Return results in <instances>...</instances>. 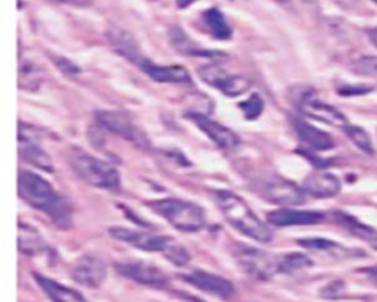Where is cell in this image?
I'll return each mask as SVG.
<instances>
[{"label": "cell", "mask_w": 377, "mask_h": 302, "mask_svg": "<svg viewBox=\"0 0 377 302\" xmlns=\"http://www.w3.org/2000/svg\"><path fill=\"white\" fill-rule=\"evenodd\" d=\"M19 196L33 208L49 215V219L60 227H67L71 221V203L58 193L52 185L42 176L33 171H19L18 176Z\"/></svg>", "instance_id": "6da1fadb"}, {"label": "cell", "mask_w": 377, "mask_h": 302, "mask_svg": "<svg viewBox=\"0 0 377 302\" xmlns=\"http://www.w3.org/2000/svg\"><path fill=\"white\" fill-rule=\"evenodd\" d=\"M215 202L220 208L224 219L232 224L236 230L245 236L260 242V244H269L273 240L274 233L260 217H257L249 205L239 195H235L230 190H217L214 193Z\"/></svg>", "instance_id": "7a4b0ae2"}, {"label": "cell", "mask_w": 377, "mask_h": 302, "mask_svg": "<svg viewBox=\"0 0 377 302\" xmlns=\"http://www.w3.org/2000/svg\"><path fill=\"white\" fill-rule=\"evenodd\" d=\"M68 160L72 171H74L84 183L106 190L119 189V173L106 161L97 160L94 156L78 149H72Z\"/></svg>", "instance_id": "3957f363"}, {"label": "cell", "mask_w": 377, "mask_h": 302, "mask_svg": "<svg viewBox=\"0 0 377 302\" xmlns=\"http://www.w3.org/2000/svg\"><path fill=\"white\" fill-rule=\"evenodd\" d=\"M149 207L181 232H198L206 221L203 208L189 201L167 198L151 202Z\"/></svg>", "instance_id": "277c9868"}, {"label": "cell", "mask_w": 377, "mask_h": 302, "mask_svg": "<svg viewBox=\"0 0 377 302\" xmlns=\"http://www.w3.org/2000/svg\"><path fill=\"white\" fill-rule=\"evenodd\" d=\"M253 190L261 195L264 199L270 201L276 205H289V207H296L305 202V190L298 187L292 181L278 177H261L260 180H255Z\"/></svg>", "instance_id": "5b68a950"}, {"label": "cell", "mask_w": 377, "mask_h": 302, "mask_svg": "<svg viewBox=\"0 0 377 302\" xmlns=\"http://www.w3.org/2000/svg\"><path fill=\"white\" fill-rule=\"evenodd\" d=\"M96 118L97 123H99L103 128L126 139L131 144H135L136 148L143 151L151 148V142L148 136H146V133L133 123L127 115L112 111H101L96 114Z\"/></svg>", "instance_id": "8992f818"}, {"label": "cell", "mask_w": 377, "mask_h": 302, "mask_svg": "<svg viewBox=\"0 0 377 302\" xmlns=\"http://www.w3.org/2000/svg\"><path fill=\"white\" fill-rule=\"evenodd\" d=\"M199 77L210 84L211 87L220 90L228 98H236L243 93H246L251 87V81L243 76L230 74L227 69L218 64L203 65L199 68Z\"/></svg>", "instance_id": "52a82bcc"}, {"label": "cell", "mask_w": 377, "mask_h": 302, "mask_svg": "<svg viewBox=\"0 0 377 302\" xmlns=\"http://www.w3.org/2000/svg\"><path fill=\"white\" fill-rule=\"evenodd\" d=\"M19 156L21 160L28 162L30 165L40 168L43 171L52 173L53 164L51 156H49L40 146V133H37L34 127L19 123Z\"/></svg>", "instance_id": "ba28073f"}, {"label": "cell", "mask_w": 377, "mask_h": 302, "mask_svg": "<svg viewBox=\"0 0 377 302\" xmlns=\"http://www.w3.org/2000/svg\"><path fill=\"white\" fill-rule=\"evenodd\" d=\"M237 260L240 267L252 277L265 280L270 279L278 271V255H270L253 248H242L237 251Z\"/></svg>", "instance_id": "9c48e42d"}, {"label": "cell", "mask_w": 377, "mask_h": 302, "mask_svg": "<svg viewBox=\"0 0 377 302\" xmlns=\"http://www.w3.org/2000/svg\"><path fill=\"white\" fill-rule=\"evenodd\" d=\"M115 270L133 282H137L144 286L165 287L169 285L168 276L153 264L144 261H124L115 264Z\"/></svg>", "instance_id": "30bf717a"}, {"label": "cell", "mask_w": 377, "mask_h": 302, "mask_svg": "<svg viewBox=\"0 0 377 302\" xmlns=\"http://www.w3.org/2000/svg\"><path fill=\"white\" fill-rule=\"evenodd\" d=\"M109 235L119 242H124V244L146 252H165L174 242L173 237L133 230V228L127 227H111Z\"/></svg>", "instance_id": "8fae6325"}, {"label": "cell", "mask_w": 377, "mask_h": 302, "mask_svg": "<svg viewBox=\"0 0 377 302\" xmlns=\"http://www.w3.org/2000/svg\"><path fill=\"white\" fill-rule=\"evenodd\" d=\"M186 117L190 118L192 123L194 126H198L218 148H221L224 151H233L240 146V139L233 130L217 123V121L211 119L210 117L199 112H187Z\"/></svg>", "instance_id": "7c38bea8"}, {"label": "cell", "mask_w": 377, "mask_h": 302, "mask_svg": "<svg viewBox=\"0 0 377 302\" xmlns=\"http://www.w3.org/2000/svg\"><path fill=\"white\" fill-rule=\"evenodd\" d=\"M299 110L307 117L321 121V123L329 124L332 127L344 128L349 124L346 117L342 112L336 110L335 106L320 101L317 96H314L312 93L302 94V98L299 99Z\"/></svg>", "instance_id": "4fadbf2b"}, {"label": "cell", "mask_w": 377, "mask_h": 302, "mask_svg": "<svg viewBox=\"0 0 377 302\" xmlns=\"http://www.w3.org/2000/svg\"><path fill=\"white\" fill-rule=\"evenodd\" d=\"M183 279L193 287L199 289V291L215 296L230 298L235 294V286L232 282L221 276L205 270H193L183 276Z\"/></svg>", "instance_id": "5bb4252c"}, {"label": "cell", "mask_w": 377, "mask_h": 302, "mask_svg": "<svg viewBox=\"0 0 377 302\" xmlns=\"http://www.w3.org/2000/svg\"><path fill=\"white\" fill-rule=\"evenodd\" d=\"M105 277H106L105 264L102 262V260L94 255H90V253L83 255L77 261L74 270H72V279L90 289L99 287L105 280Z\"/></svg>", "instance_id": "9a60e30c"}, {"label": "cell", "mask_w": 377, "mask_h": 302, "mask_svg": "<svg viewBox=\"0 0 377 302\" xmlns=\"http://www.w3.org/2000/svg\"><path fill=\"white\" fill-rule=\"evenodd\" d=\"M340 180L327 171H314L308 174L303 180L302 189L305 190L307 195H311L314 198H332L336 196L340 192Z\"/></svg>", "instance_id": "2e32d148"}, {"label": "cell", "mask_w": 377, "mask_h": 302, "mask_svg": "<svg viewBox=\"0 0 377 302\" xmlns=\"http://www.w3.org/2000/svg\"><path fill=\"white\" fill-rule=\"evenodd\" d=\"M140 69L144 72L149 78L158 83H173V84H189L192 78L189 72L183 67L177 65H156L152 60L143 58L139 62Z\"/></svg>", "instance_id": "e0dca14e"}, {"label": "cell", "mask_w": 377, "mask_h": 302, "mask_svg": "<svg viewBox=\"0 0 377 302\" xmlns=\"http://www.w3.org/2000/svg\"><path fill=\"white\" fill-rule=\"evenodd\" d=\"M267 220L274 227H289V226H308L317 224L324 220V214L317 211H298V210H277L271 211Z\"/></svg>", "instance_id": "ac0fdd59"}, {"label": "cell", "mask_w": 377, "mask_h": 302, "mask_svg": "<svg viewBox=\"0 0 377 302\" xmlns=\"http://www.w3.org/2000/svg\"><path fill=\"white\" fill-rule=\"evenodd\" d=\"M294 128L296 131L298 137L302 140L303 144H307L310 149L314 151H330L335 148L333 139L324 133L323 130L314 127L307 121L295 118L294 119Z\"/></svg>", "instance_id": "d6986e66"}, {"label": "cell", "mask_w": 377, "mask_h": 302, "mask_svg": "<svg viewBox=\"0 0 377 302\" xmlns=\"http://www.w3.org/2000/svg\"><path fill=\"white\" fill-rule=\"evenodd\" d=\"M34 279L52 302H87L83 298V295H80L74 289L60 285L52 279H49V277L34 274Z\"/></svg>", "instance_id": "ffe728a7"}, {"label": "cell", "mask_w": 377, "mask_h": 302, "mask_svg": "<svg viewBox=\"0 0 377 302\" xmlns=\"http://www.w3.org/2000/svg\"><path fill=\"white\" fill-rule=\"evenodd\" d=\"M108 40L115 49L117 53L128 59L130 62L139 65L140 60L143 59L140 53V47L137 46L136 40L124 30H111L108 33Z\"/></svg>", "instance_id": "44dd1931"}, {"label": "cell", "mask_w": 377, "mask_h": 302, "mask_svg": "<svg viewBox=\"0 0 377 302\" xmlns=\"http://www.w3.org/2000/svg\"><path fill=\"white\" fill-rule=\"evenodd\" d=\"M169 40H171L174 49L185 56H199V58L201 56L202 58L220 56V53H217L210 49H203L202 46L194 43L190 37H187L186 33L183 30H180L178 27L169 31Z\"/></svg>", "instance_id": "7402d4cb"}, {"label": "cell", "mask_w": 377, "mask_h": 302, "mask_svg": "<svg viewBox=\"0 0 377 302\" xmlns=\"http://www.w3.org/2000/svg\"><path fill=\"white\" fill-rule=\"evenodd\" d=\"M335 217H336V220L342 224L348 232L360 237L361 240L366 242V244H369L373 249L377 251V230L376 228L361 223L360 220L355 219V217H352L345 212H336Z\"/></svg>", "instance_id": "603a6c76"}, {"label": "cell", "mask_w": 377, "mask_h": 302, "mask_svg": "<svg viewBox=\"0 0 377 302\" xmlns=\"http://www.w3.org/2000/svg\"><path fill=\"white\" fill-rule=\"evenodd\" d=\"M298 244L302 248H307L315 252H326V253H332V255L336 257H351V255H361L358 252H352L351 249L336 244L333 240L324 239V237H307V239H301Z\"/></svg>", "instance_id": "cb8c5ba5"}, {"label": "cell", "mask_w": 377, "mask_h": 302, "mask_svg": "<svg viewBox=\"0 0 377 302\" xmlns=\"http://www.w3.org/2000/svg\"><path fill=\"white\" fill-rule=\"evenodd\" d=\"M203 22L206 28L217 40H228L232 37V28H230L223 12L212 8L203 12Z\"/></svg>", "instance_id": "d4e9b609"}, {"label": "cell", "mask_w": 377, "mask_h": 302, "mask_svg": "<svg viewBox=\"0 0 377 302\" xmlns=\"http://www.w3.org/2000/svg\"><path fill=\"white\" fill-rule=\"evenodd\" d=\"M18 246L22 253H27V255H35V253H40L46 245L43 242V237L31 228V226L19 223L18 228Z\"/></svg>", "instance_id": "484cf974"}, {"label": "cell", "mask_w": 377, "mask_h": 302, "mask_svg": "<svg viewBox=\"0 0 377 302\" xmlns=\"http://www.w3.org/2000/svg\"><path fill=\"white\" fill-rule=\"evenodd\" d=\"M312 261L301 252H292L285 253V255H278V271L280 273H294L302 269L311 267Z\"/></svg>", "instance_id": "4316f807"}, {"label": "cell", "mask_w": 377, "mask_h": 302, "mask_svg": "<svg viewBox=\"0 0 377 302\" xmlns=\"http://www.w3.org/2000/svg\"><path fill=\"white\" fill-rule=\"evenodd\" d=\"M344 131H345V135L351 139V142L354 143L360 151H362L364 153H367V155H374L373 142H371L369 133L366 130L358 127V126L348 124L344 127Z\"/></svg>", "instance_id": "83f0119b"}, {"label": "cell", "mask_w": 377, "mask_h": 302, "mask_svg": "<svg viewBox=\"0 0 377 302\" xmlns=\"http://www.w3.org/2000/svg\"><path fill=\"white\" fill-rule=\"evenodd\" d=\"M240 110L243 111V115H245L246 119H257L261 114H262V110H264V101L260 94L253 93L251 94L249 98L246 101H243L239 103Z\"/></svg>", "instance_id": "f1b7e54d"}, {"label": "cell", "mask_w": 377, "mask_h": 302, "mask_svg": "<svg viewBox=\"0 0 377 302\" xmlns=\"http://www.w3.org/2000/svg\"><path fill=\"white\" fill-rule=\"evenodd\" d=\"M164 255L176 265H186L190 260L189 251L183 245L176 244V242L169 245V248L164 252Z\"/></svg>", "instance_id": "f546056e"}, {"label": "cell", "mask_w": 377, "mask_h": 302, "mask_svg": "<svg viewBox=\"0 0 377 302\" xmlns=\"http://www.w3.org/2000/svg\"><path fill=\"white\" fill-rule=\"evenodd\" d=\"M357 74L366 76V77H376L377 78V58L376 56H366L352 65Z\"/></svg>", "instance_id": "4dcf8cb0"}, {"label": "cell", "mask_w": 377, "mask_h": 302, "mask_svg": "<svg viewBox=\"0 0 377 302\" xmlns=\"http://www.w3.org/2000/svg\"><path fill=\"white\" fill-rule=\"evenodd\" d=\"M55 65L64 72V74L67 77H77L80 74V69L77 65H74L71 62V60L68 59H64V58H55Z\"/></svg>", "instance_id": "1f68e13d"}, {"label": "cell", "mask_w": 377, "mask_h": 302, "mask_svg": "<svg viewBox=\"0 0 377 302\" xmlns=\"http://www.w3.org/2000/svg\"><path fill=\"white\" fill-rule=\"evenodd\" d=\"M371 90H373V87L364 86V84H361V86H345V87H340L339 93L344 94V96H357V94L369 93Z\"/></svg>", "instance_id": "d6a6232c"}, {"label": "cell", "mask_w": 377, "mask_h": 302, "mask_svg": "<svg viewBox=\"0 0 377 302\" xmlns=\"http://www.w3.org/2000/svg\"><path fill=\"white\" fill-rule=\"evenodd\" d=\"M366 273L369 274V277H370V279H371L374 283H377V265H376V267L367 269Z\"/></svg>", "instance_id": "836d02e7"}, {"label": "cell", "mask_w": 377, "mask_h": 302, "mask_svg": "<svg viewBox=\"0 0 377 302\" xmlns=\"http://www.w3.org/2000/svg\"><path fill=\"white\" fill-rule=\"evenodd\" d=\"M193 2H196V0H176V3H177V6L178 8H181V9H183V8H187V6H190Z\"/></svg>", "instance_id": "e575fe53"}, {"label": "cell", "mask_w": 377, "mask_h": 302, "mask_svg": "<svg viewBox=\"0 0 377 302\" xmlns=\"http://www.w3.org/2000/svg\"><path fill=\"white\" fill-rule=\"evenodd\" d=\"M53 2H59V3H72V5H78L83 3V0H53Z\"/></svg>", "instance_id": "d590c367"}, {"label": "cell", "mask_w": 377, "mask_h": 302, "mask_svg": "<svg viewBox=\"0 0 377 302\" xmlns=\"http://www.w3.org/2000/svg\"><path fill=\"white\" fill-rule=\"evenodd\" d=\"M370 40H371V43L377 47V28H373V30L370 31Z\"/></svg>", "instance_id": "8d00e7d4"}, {"label": "cell", "mask_w": 377, "mask_h": 302, "mask_svg": "<svg viewBox=\"0 0 377 302\" xmlns=\"http://www.w3.org/2000/svg\"><path fill=\"white\" fill-rule=\"evenodd\" d=\"M336 286H339V287H342V283H340V282H336ZM333 287H335V283H333L332 286H329V287H327V289H333ZM337 294H339L337 291H333V292H332V294H330L329 296H327V298H335V296H337Z\"/></svg>", "instance_id": "74e56055"}, {"label": "cell", "mask_w": 377, "mask_h": 302, "mask_svg": "<svg viewBox=\"0 0 377 302\" xmlns=\"http://www.w3.org/2000/svg\"><path fill=\"white\" fill-rule=\"evenodd\" d=\"M373 2H374V3H376V5H377V0H373Z\"/></svg>", "instance_id": "f35d334b"}, {"label": "cell", "mask_w": 377, "mask_h": 302, "mask_svg": "<svg viewBox=\"0 0 377 302\" xmlns=\"http://www.w3.org/2000/svg\"><path fill=\"white\" fill-rule=\"evenodd\" d=\"M194 302H203V301H194Z\"/></svg>", "instance_id": "ab89813d"}]
</instances>
